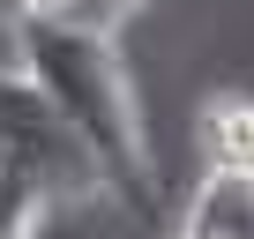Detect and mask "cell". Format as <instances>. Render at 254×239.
<instances>
[{
    "label": "cell",
    "instance_id": "1",
    "mask_svg": "<svg viewBox=\"0 0 254 239\" xmlns=\"http://www.w3.org/2000/svg\"><path fill=\"white\" fill-rule=\"evenodd\" d=\"M15 67L38 82V97L97 157L105 202H120L135 224H150L157 217V142H150V112H142L135 82H127L120 38L90 30V23H23L15 30Z\"/></svg>",
    "mask_w": 254,
    "mask_h": 239
},
{
    "label": "cell",
    "instance_id": "2",
    "mask_svg": "<svg viewBox=\"0 0 254 239\" xmlns=\"http://www.w3.org/2000/svg\"><path fill=\"white\" fill-rule=\"evenodd\" d=\"M0 157H23L53 202H97L105 179H97V157L75 142V127L38 97V82L23 67H0Z\"/></svg>",
    "mask_w": 254,
    "mask_h": 239
},
{
    "label": "cell",
    "instance_id": "3",
    "mask_svg": "<svg viewBox=\"0 0 254 239\" xmlns=\"http://www.w3.org/2000/svg\"><path fill=\"white\" fill-rule=\"evenodd\" d=\"M172 239H254V172H194Z\"/></svg>",
    "mask_w": 254,
    "mask_h": 239
},
{
    "label": "cell",
    "instance_id": "4",
    "mask_svg": "<svg viewBox=\"0 0 254 239\" xmlns=\"http://www.w3.org/2000/svg\"><path fill=\"white\" fill-rule=\"evenodd\" d=\"M194 157L209 172H254V97L247 90H209L194 105Z\"/></svg>",
    "mask_w": 254,
    "mask_h": 239
},
{
    "label": "cell",
    "instance_id": "5",
    "mask_svg": "<svg viewBox=\"0 0 254 239\" xmlns=\"http://www.w3.org/2000/svg\"><path fill=\"white\" fill-rule=\"evenodd\" d=\"M45 209H53L45 179H38L23 157H0V239H30Z\"/></svg>",
    "mask_w": 254,
    "mask_h": 239
},
{
    "label": "cell",
    "instance_id": "6",
    "mask_svg": "<svg viewBox=\"0 0 254 239\" xmlns=\"http://www.w3.org/2000/svg\"><path fill=\"white\" fill-rule=\"evenodd\" d=\"M8 8H15L23 23H75L82 0H8Z\"/></svg>",
    "mask_w": 254,
    "mask_h": 239
},
{
    "label": "cell",
    "instance_id": "7",
    "mask_svg": "<svg viewBox=\"0 0 254 239\" xmlns=\"http://www.w3.org/2000/svg\"><path fill=\"white\" fill-rule=\"evenodd\" d=\"M30 239H38V232H30Z\"/></svg>",
    "mask_w": 254,
    "mask_h": 239
}]
</instances>
